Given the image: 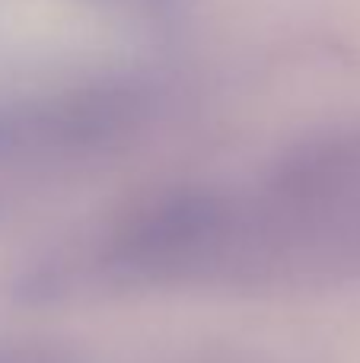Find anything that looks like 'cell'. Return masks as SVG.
Instances as JSON below:
<instances>
[{
  "label": "cell",
  "mask_w": 360,
  "mask_h": 363,
  "mask_svg": "<svg viewBox=\"0 0 360 363\" xmlns=\"http://www.w3.org/2000/svg\"><path fill=\"white\" fill-rule=\"evenodd\" d=\"M157 274L360 281V128L306 144L255 198L189 191L153 213Z\"/></svg>",
  "instance_id": "obj_1"
},
{
  "label": "cell",
  "mask_w": 360,
  "mask_h": 363,
  "mask_svg": "<svg viewBox=\"0 0 360 363\" xmlns=\"http://www.w3.org/2000/svg\"><path fill=\"white\" fill-rule=\"evenodd\" d=\"M128 4H140V6H150V10H157V6H166V4H172V0H128Z\"/></svg>",
  "instance_id": "obj_2"
}]
</instances>
